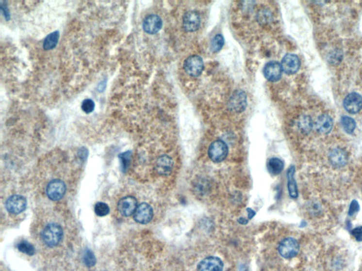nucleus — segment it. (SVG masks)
<instances>
[{"label": "nucleus", "mask_w": 362, "mask_h": 271, "mask_svg": "<svg viewBox=\"0 0 362 271\" xmlns=\"http://www.w3.org/2000/svg\"><path fill=\"white\" fill-rule=\"evenodd\" d=\"M63 230L58 224H48L42 232V238L46 245L49 247H55L63 239Z\"/></svg>", "instance_id": "obj_1"}, {"label": "nucleus", "mask_w": 362, "mask_h": 271, "mask_svg": "<svg viewBox=\"0 0 362 271\" xmlns=\"http://www.w3.org/2000/svg\"><path fill=\"white\" fill-rule=\"evenodd\" d=\"M228 146L222 140L215 141L210 145L208 150L209 157L214 162H222L228 156Z\"/></svg>", "instance_id": "obj_2"}, {"label": "nucleus", "mask_w": 362, "mask_h": 271, "mask_svg": "<svg viewBox=\"0 0 362 271\" xmlns=\"http://www.w3.org/2000/svg\"><path fill=\"white\" fill-rule=\"evenodd\" d=\"M278 251L283 258H294L299 252V244L295 238H286L280 242Z\"/></svg>", "instance_id": "obj_3"}, {"label": "nucleus", "mask_w": 362, "mask_h": 271, "mask_svg": "<svg viewBox=\"0 0 362 271\" xmlns=\"http://www.w3.org/2000/svg\"><path fill=\"white\" fill-rule=\"evenodd\" d=\"M184 69L192 77H198L204 69L203 60L197 55L190 56L185 60Z\"/></svg>", "instance_id": "obj_4"}, {"label": "nucleus", "mask_w": 362, "mask_h": 271, "mask_svg": "<svg viewBox=\"0 0 362 271\" xmlns=\"http://www.w3.org/2000/svg\"><path fill=\"white\" fill-rule=\"evenodd\" d=\"M66 185L63 181L55 179L49 182L46 189V193L49 199L58 201L64 196Z\"/></svg>", "instance_id": "obj_5"}, {"label": "nucleus", "mask_w": 362, "mask_h": 271, "mask_svg": "<svg viewBox=\"0 0 362 271\" xmlns=\"http://www.w3.org/2000/svg\"><path fill=\"white\" fill-rule=\"evenodd\" d=\"M27 201L21 195H14L7 199L6 208L12 214H19L26 209Z\"/></svg>", "instance_id": "obj_6"}, {"label": "nucleus", "mask_w": 362, "mask_h": 271, "mask_svg": "<svg viewBox=\"0 0 362 271\" xmlns=\"http://www.w3.org/2000/svg\"><path fill=\"white\" fill-rule=\"evenodd\" d=\"M154 212L152 207L147 203H142L137 207L134 214L136 222L140 224H148L152 220Z\"/></svg>", "instance_id": "obj_7"}, {"label": "nucleus", "mask_w": 362, "mask_h": 271, "mask_svg": "<svg viewBox=\"0 0 362 271\" xmlns=\"http://www.w3.org/2000/svg\"><path fill=\"white\" fill-rule=\"evenodd\" d=\"M345 109L351 114H356L362 109V97L357 93L348 94L344 100Z\"/></svg>", "instance_id": "obj_8"}, {"label": "nucleus", "mask_w": 362, "mask_h": 271, "mask_svg": "<svg viewBox=\"0 0 362 271\" xmlns=\"http://www.w3.org/2000/svg\"><path fill=\"white\" fill-rule=\"evenodd\" d=\"M247 106V96L242 91H237L233 93L229 103V107L235 112H241Z\"/></svg>", "instance_id": "obj_9"}, {"label": "nucleus", "mask_w": 362, "mask_h": 271, "mask_svg": "<svg viewBox=\"0 0 362 271\" xmlns=\"http://www.w3.org/2000/svg\"><path fill=\"white\" fill-rule=\"evenodd\" d=\"M201 18L199 14L196 11H190L184 15L182 19L183 29L188 32H194L200 26Z\"/></svg>", "instance_id": "obj_10"}, {"label": "nucleus", "mask_w": 362, "mask_h": 271, "mask_svg": "<svg viewBox=\"0 0 362 271\" xmlns=\"http://www.w3.org/2000/svg\"><path fill=\"white\" fill-rule=\"evenodd\" d=\"M300 65L299 59L293 54H287L281 60V66L283 72L287 74H294L298 72Z\"/></svg>", "instance_id": "obj_11"}, {"label": "nucleus", "mask_w": 362, "mask_h": 271, "mask_svg": "<svg viewBox=\"0 0 362 271\" xmlns=\"http://www.w3.org/2000/svg\"><path fill=\"white\" fill-rule=\"evenodd\" d=\"M162 25L163 23L160 17L157 15H151L147 16L144 20L142 27L147 33L153 35L157 33L162 29Z\"/></svg>", "instance_id": "obj_12"}, {"label": "nucleus", "mask_w": 362, "mask_h": 271, "mask_svg": "<svg viewBox=\"0 0 362 271\" xmlns=\"http://www.w3.org/2000/svg\"><path fill=\"white\" fill-rule=\"evenodd\" d=\"M224 263L218 257L210 256L198 265V271H223Z\"/></svg>", "instance_id": "obj_13"}, {"label": "nucleus", "mask_w": 362, "mask_h": 271, "mask_svg": "<svg viewBox=\"0 0 362 271\" xmlns=\"http://www.w3.org/2000/svg\"><path fill=\"white\" fill-rule=\"evenodd\" d=\"M281 64L278 62H270L264 66L263 74L265 78L270 81H277L281 78L282 74Z\"/></svg>", "instance_id": "obj_14"}, {"label": "nucleus", "mask_w": 362, "mask_h": 271, "mask_svg": "<svg viewBox=\"0 0 362 271\" xmlns=\"http://www.w3.org/2000/svg\"><path fill=\"white\" fill-rule=\"evenodd\" d=\"M137 207V200L132 196H127L119 201L117 208L124 216L128 217L134 214Z\"/></svg>", "instance_id": "obj_15"}, {"label": "nucleus", "mask_w": 362, "mask_h": 271, "mask_svg": "<svg viewBox=\"0 0 362 271\" xmlns=\"http://www.w3.org/2000/svg\"><path fill=\"white\" fill-rule=\"evenodd\" d=\"M173 168V159L166 155L160 156L156 162V170L161 175H169L172 173Z\"/></svg>", "instance_id": "obj_16"}, {"label": "nucleus", "mask_w": 362, "mask_h": 271, "mask_svg": "<svg viewBox=\"0 0 362 271\" xmlns=\"http://www.w3.org/2000/svg\"><path fill=\"white\" fill-rule=\"evenodd\" d=\"M314 125L318 132L323 134H327L332 130L333 121L329 114H322L318 117Z\"/></svg>", "instance_id": "obj_17"}, {"label": "nucleus", "mask_w": 362, "mask_h": 271, "mask_svg": "<svg viewBox=\"0 0 362 271\" xmlns=\"http://www.w3.org/2000/svg\"><path fill=\"white\" fill-rule=\"evenodd\" d=\"M329 159L331 163L338 168L345 166L348 160L346 152L339 148H335L329 153Z\"/></svg>", "instance_id": "obj_18"}, {"label": "nucleus", "mask_w": 362, "mask_h": 271, "mask_svg": "<svg viewBox=\"0 0 362 271\" xmlns=\"http://www.w3.org/2000/svg\"><path fill=\"white\" fill-rule=\"evenodd\" d=\"M295 167L291 166L287 172V179H288V190L289 196L292 199L298 197V188L296 180H295Z\"/></svg>", "instance_id": "obj_19"}, {"label": "nucleus", "mask_w": 362, "mask_h": 271, "mask_svg": "<svg viewBox=\"0 0 362 271\" xmlns=\"http://www.w3.org/2000/svg\"><path fill=\"white\" fill-rule=\"evenodd\" d=\"M284 162L278 158H272L267 162V169L272 175H278L284 169Z\"/></svg>", "instance_id": "obj_20"}, {"label": "nucleus", "mask_w": 362, "mask_h": 271, "mask_svg": "<svg viewBox=\"0 0 362 271\" xmlns=\"http://www.w3.org/2000/svg\"><path fill=\"white\" fill-rule=\"evenodd\" d=\"M59 38H60V32L56 31L49 33L43 41V49L46 51L51 50L56 47L58 45Z\"/></svg>", "instance_id": "obj_21"}, {"label": "nucleus", "mask_w": 362, "mask_h": 271, "mask_svg": "<svg viewBox=\"0 0 362 271\" xmlns=\"http://www.w3.org/2000/svg\"><path fill=\"white\" fill-rule=\"evenodd\" d=\"M341 123L345 131L349 134H352L356 128H357V124H356L355 121L351 117H347V116H344V117H342Z\"/></svg>", "instance_id": "obj_22"}, {"label": "nucleus", "mask_w": 362, "mask_h": 271, "mask_svg": "<svg viewBox=\"0 0 362 271\" xmlns=\"http://www.w3.org/2000/svg\"><path fill=\"white\" fill-rule=\"evenodd\" d=\"M17 248L20 252L26 255H33L35 252L33 246L26 240H22L18 242L17 244Z\"/></svg>", "instance_id": "obj_23"}, {"label": "nucleus", "mask_w": 362, "mask_h": 271, "mask_svg": "<svg viewBox=\"0 0 362 271\" xmlns=\"http://www.w3.org/2000/svg\"><path fill=\"white\" fill-rule=\"evenodd\" d=\"M83 261L85 266L91 268L95 266L96 263H97V259H96V257L94 253L91 250H89V249H86L83 255Z\"/></svg>", "instance_id": "obj_24"}, {"label": "nucleus", "mask_w": 362, "mask_h": 271, "mask_svg": "<svg viewBox=\"0 0 362 271\" xmlns=\"http://www.w3.org/2000/svg\"><path fill=\"white\" fill-rule=\"evenodd\" d=\"M96 214L100 217L106 216L110 212V207L107 204L103 202L97 203L94 207Z\"/></svg>", "instance_id": "obj_25"}, {"label": "nucleus", "mask_w": 362, "mask_h": 271, "mask_svg": "<svg viewBox=\"0 0 362 271\" xmlns=\"http://www.w3.org/2000/svg\"><path fill=\"white\" fill-rule=\"evenodd\" d=\"M299 128L304 132H309L313 128V122L310 117L304 116L299 122Z\"/></svg>", "instance_id": "obj_26"}, {"label": "nucleus", "mask_w": 362, "mask_h": 271, "mask_svg": "<svg viewBox=\"0 0 362 271\" xmlns=\"http://www.w3.org/2000/svg\"><path fill=\"white\" fill-rule=\"evenodd\" d=\"M224 44V40L222 35H216V36L213 38V42H212V50L214 52H219V51L222 49Z\"/></svg>", "instance_id": "obj_27"}, {"label": "nucleus", "mask_w": 362, "mask_h": 271, "mask_svg": "<svg viewBox=\"0 0 362 271\" xmlns=\"http://www.w3.org/2000/svg\"><path fill=\"white\" fill-rule=\"evenodd\" d=\"M81 108L83 112L86 113V114H90V113L94 112V109H95V103H94V100H91V99H86L82 103Z\"/></svg>", "instance_id": "obj_28"}, {"label": "nucleus", "mask_w": 362, "mask_h": 271, "mask_svg": "<svg viewBox=\"0 0 362 271\" xmlns=\"http://www.w3.org/2000/svg\"><path fill=\"white\" fill-rule=\"evenodd\" d=\"M119 159L121 161L122 167L124 171L127 170L129 166L131 159V152H125L119 156Z\"/></svg>", "instance_id": "obj_29"}, {"label": "nucleus", "mask_w": 362, "mask_h": 271, "mask_svg": "<svg viewBox=\"0 0 362 271\" xmlns=\"http://www.w3.org/2000/svg\"><path fill=\"white\" fill-rule=\"evenodd\" d=\"M360 207L359 203L357 202L356 200H353V201L351 202L350 206H349V215H350V216H352V215H354L355 213H357L359 210H360Z\"/></svg>", "instance_id": "obj_30"}, {"label": "nucleus", "mask_w": 362, "mask_h": 271, "mask_svg": "<svg viewBox=\"0 0 362 271\" xmlns=\"http://www.w3.org/2000/svg\"><path fill=\"white\" fill-rule=\"evenodd\" d=\"M352 236L358 241H362V226L355 227L352 230Z\"/></svg>", "instance_id": "obj_31"}, {"label": "nucleus", "mask_w": 362, "mask_h": 271, "mask_svg": "<svg viewBox=\"0 0 362 271\" xmlns=\"http://www.w3.org/2000/svg\"><path fill=\"white\" fill-rule=\"evenodd\" d=\"M1 11L4 18L6 20H9L10 18V12H9L8 7L4 1H1Z\"/></svg>", "instance_id": "obj_32"}, {"label": "nucleus", "mask_w": 362, "mask_h": 271, "mask_svg": "<svg viewBox=\"0 0 362 271\" xmlns=\"http://www.w3.org/2000/svg\"><path fill=\"white\" fill-rule=\"evenodd\" d=\"M106 84H107V80H104L100 81V83H99L98 87H97L99 92H103L106 89Z\"/></svg>", "instance_id": "obj_33"}, {"label": "nucleus", "mask_w": 362, "mask_h": 271, "mask_svg": "<svg viewBox=\"0 0 362 271\" xmlns=\"http://www.w3.org/2000/svg\"><path fill=\"white\" fill-rule=\"evenodd\" d=\"M247 213H248L249 219H252V218H253V217L255 216V212L254 211V210H252V209H250V208H247Z\"/></svg>", "instance_id": "obj_34"}, {"label": "nucleus", "mask_w": 362, "mask_h": 271, "mask_svg": "<svg viewBox=\"0 0 362 271\" xmlns=\"http://www.w3.org/2000/svg\"><path fill=\"white\" fill-rule=\"evenodd\" d=\"M239 221V223L241 224H247V220L244 218H239V221Z\"/></svg>", "instance_id": "obj_35"}]
</instances>
